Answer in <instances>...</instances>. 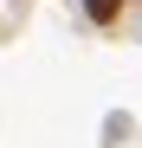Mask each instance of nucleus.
<instances>
[{
  "instance_id": "1",
  "label": "nucleus",
  "mask_w": 142,
  "mask_h": 148,
  "mask_svg": "<svg viewBox=\"0 0 142 148\" xmlns=\"http://www.w3.org/2000/svg\"><path fill=\"white\" fill-rule=\"evenodd\" d=\"M123 7H129V0H84V13L97 19V26H116V19H123Z\"/></svg>"
}]
</instances>
